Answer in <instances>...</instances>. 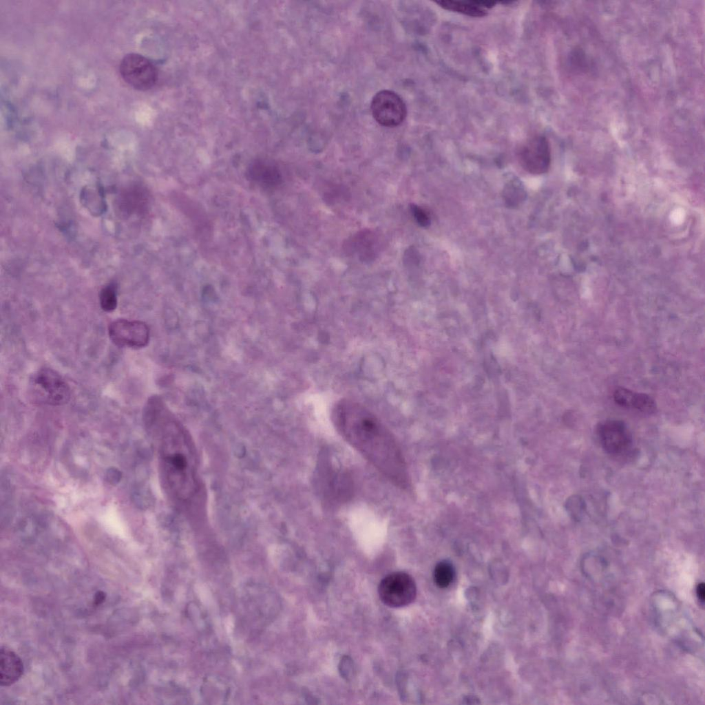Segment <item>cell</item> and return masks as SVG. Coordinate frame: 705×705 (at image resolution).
Segmentation results:
<instances>
[{
  "mask_svg": "<svg viewBox=\"0 0 705 705\" xmlns=\"http://www.w3.org/2000/svg\"><path fill=\"white\" fill-rule=\"evenodd\" d=\"M374 119L381 125L394 127L405 120L407 108L403 99L390 90H381L372 98L370 105Z\"/></svg>",
  "mask_w": 705,
  "mask_h": 705,
  "instance_id": "cell-7",
  "label": "cell"
},
{
  "mask_svg": "<svg viewBox=\"0 0 705 705\" xmlns=\"http://www.w3.org/2000/svg\"><path fill=\"white\" fill-rule=\"evenodd\" d=\"M23 664L21 659L10 648L1 646L0 649V684L9 686L22 676Z\"/></svg>",
  "mask_w": 705,
  "mask_h": 705,
  "instance_id": "cell-13",
  "label": "cell"
},
{
  "mask_svg": "<svg viewBox=\"0 0 705 705\" xmlns=\"http://www.w3.org/2000/svg\"><path fill=\"white\" fill-rule=\"evenodd\" d=\"M147 427L160 440V467L162 483L171 501L189 506L200 491L198 459L189 431L158 395L150 397L144 408Z\"/></svg>",
  "mask_w": 705,
  "mask_h": 705,
  "instance_id": "cell-1",
  "label": "cell"
},
{
  "mask_svg": "<svg viewBox=\"0 0 705 705\" xmlns=\"http://www.w3.org/2000/svg\"><path fill=\"white\" fill-rule=\"evenodd\" d=\"M696 593L698 599L703 602L705 598V587L704 582H700L697 585Z\"/></svg>",
  "mask_w": 705,
  "mask_h": 705,
  "instance_id": "cell-22",
  "label": "cell"
},
{
  "mask_svg": "<svg viewBox=\"0 0 705 705\" xmlns=\"http://www.w3.org/2000/svg\"><path fill=\"white\" fill-rule=\"evenodd\" d=\"M248 175L253 182L264 189L277 187L282 180L279 169L264 159H257L253 162L248 169Z\"/></svg>",
  "mask_w": 705,
  "mask_h": 705,
  "instance_id": "cell-12",
  "label": "cell"
},
{
  "mask_svg": "<svg viewBox=\"0 0 705 705\" xmlns=\"http://www.w3.org/2000/svg\"><path fill=\"white\" fill-rule=\"evenodd\" d=\"M613 399L619 406L631 408L644 413L655 412L656 404L649 395L636 392L624 388H618L613 392Z\"/></svg>",
  "mask_w": 705,
  "mask_h": 705,
  "instance_id": "cell-14",
  "label": "cell"
},
{
  "mask_svg": "<svg viewBox=\"0 0 705 705\" xmlns=\"http://www.w3.org/2000/svg\"><path fill=\"white\" fill-rule=\"evenodd\" d=\"M436 3L445 10L475 17L485 16L487 10L496 3L492 1H441Z\"/></svg>",
  "mask_w": 705,
  "mask_h": 705,
  "instance_id": "cell-15",
  "label": "cell"
},
{
  "mask_svg": "<svg viewBox=\"0 0 705 705\" xmlns=\"http://www.w3.org/2000/svg\"><path fill=\"white\" fill-rule=\"evenodd\" d=\"M503 197L507 207L515 208L525 201L526 191L518 180H512L504 187Z\"/></svg>",
  "mask_w": 705,
  "mask_h": 705,
  "instance_id": "cell-17",
  "label": "cell"
},
{
  "mask_svg": "<svg viewBox=\"0 0 705 705\" xmlns=\"http://www.w3.org/2000/svg\"><path fill=\"white\" fill-rule=\"evenodd\" d=\"M597 434L602 447L609 454L621 455L632 444L631 433L622 421L609 419L601 422Z\"/></svg>",
  "mask_w": 705,
  "mask_h": 705,
  "instance_id": "cell-10",
  "label": "cell"
},
{
  "mask_svg": "<svg viewBox=\"0 0 705 705\" xmlns=\"http://www.w3.org/2000/svg\"><path fill=\"white\" fill-rule=\"evenodd\" d=\"M567 509L575 520H580L584 511L585 503L579 496H572L567 501Z\"/></svg>",
  "mask_w": 705,
  "mask_h": 705,
  "instance_id": "cell-20",
  "label": "cell"
},
{
  "mask_svg": "<svg viewBox=\"0 0 705 705\" xmlns=\"http://www.w3.org/2000/svg\"><path fill=\"white\" fill-rule=\"evenodd\" d=\"M31 397L36 401L50 406L67 403L71 391L69 385L55 370L44 368L30 378Z\"/></svg>",
  "mask_w": 705,
  "mask_h": 705,
  "instance_id": "cell-4",
  "label": "cell"
},
{
  "mask_svg": "<svg viewBox=\"0 0 705 705\" xmlns=\"http://www.w3.org/2000/svg\"><path fill=\"white\" fill-rule=\"evenodd\" d=\"M454 575V567L448 560L439 562L434 570V582L441 588L448 587L452 582Z\"/></svg>",
  "mask_w": 705,
  "mask_h": 705,
  "instance_id": "cell-18",
  "label": "cell"
},
{
  "mask_svg": "<svg viewBox=\"0 0 705 705\" xmlns=\"http://www.w3.org/2000/svg\"><path fill=\"white\" fill-rule=\"evenodd\" d=\"M119 71L128 85L140 91L151 89L158 80V70L154 64L139 54L131 53L124 56Z\"/></svg>",
  "mask_w": 705,
  "mask_h": 705,
  "instance_id": "cell-6",
  "label": "cell"
},
{
  "mask_svg": "<svg viewBox=\"0 0 705 705\" xmlns=\"http://www.w3.org/2000/svg\"><path fill=\"white\" fill-rule=\"evenodd\" d=\"M518 158L523 168L531 174L546 173L551 163L549 143L544 136L529 139L519 151Z\"/></svg>",
  "mask_w": 705,
  "mask_h": 705,
  "instance_id": "cell-9",
  "label": "cell"
},
{
  "mask_svg": "<svg viewBox=\"0 0 705 705\" xmlns=\"http://www.w3.org/2000/svg\"><path fill=\"white\" fill-rule=\"evenodd\" d=\"M379 595L387 606L399 608L410 604L417 595L414 579L404 572H394L386 576L380 582Z\"/></svg>",
  "mask_w": 705,
  "mask_h": 705,
  "instance_id": "cell-5",
  "label": "cell"
},
{
  "mask_svg": "<svg viewBox=\"0 0 705 705\" xmlns=\"http://www.w3.org/2000/svg\"><path fill=\"white\" fill-rule=\"evenodd\" d=\"M108 335L117 346L138 349L148 344L150 330L144 322L118 319L109 324Z\"/></svg>",
  "mask_w": 705,
  "mask_h": 705,
  "instance_id": "cell-8",
  "label": "cell"
},
{
  "mask_svg": "<svg viewBox=\"0 0 705 705\" xmlns=\"http://www.w3.org/2000/svg\"><path fill=\"white\" fill-rule=\"evenodd\" d=\"M350 245L363 262H370L377 255L378 240L370 231H363L357 233L350 240Z\"/></svg>",
  "mask_w": 705,
  "mask_h": 705,
  "instance_id": "cell-16",
  "label": "cell"
},
{
  "mask_svg": "<svg viewBox=\"0 0 705 705\" xmlns=\"http://www.w3.org/2000/svg\"><path fill=\"white\" fill-rule=\"evenodd\" d=\"M331 417L341 436L392 483L407 487L409 477L402 453L384 424L360 403L344 399L333 408Z\"/></svg>",
  "mask_w": 705,
  "mask_h": 705,
  "instance_id": "cell-2",
  "label": "cell"
},
{
  "mask_svg": "<svg viewBox=\"0 0 705 705\" xmlns=\"http://www.w3.org/2000/svg\"><path fill=\"white\" fill-rule=\"evenodd\" d=\"M105 593L103 591H98L95 594L94 600V604L96 605H98V604H101L105 600Z\"/></svg>",
  "mask_w": 705,
  "mask_h": 705,
  "instance_id": "cell-23",
  "label": "cell"
},
{
  "mask_svg": "<svg viewBox=\"0 0 705 705\" xmlns=\"http://www.w3.org/2000/svg\"><path fill=\"white\" fill-rule=\"evenodd\" d=\"M411 212L417 222L422 227H427L430 224V218L425 210L416 204H411Z\"/></svg>",
  "mask_w": 705,
  "mask_h": 705,
  "instance_id": "cell-21",
  "label": "cell"
},
{
  "mask_svg": "<svg viewBox=\"0 0 705 705\" xmlns=\"http://www.w3.org/2000/svg\"><path fill=\"white\" fill-rule=\"evenodd\" d=\"M99 302L101 308L105 312H112L117 306V292L113 284L104 286L99 293Z\"/></svg>",
  "mask_w": 705,
  "mask_h": 705,
  "instance_id": "cell-19",
  "label": "cell"
},
{
  "mask_svg": "<svg viewBox=\"0 0 705 705\" xmlns=\"http://www.w3.org/2000/svg\"><path fill=\"white\" fill-rule=\"evenodd\" d=\"M240 604L245 624L254 631L271 622L280 607L275 592L267 585L257 582L246 583L241 592Z\"/></svg>",
  "mask_w": 705,
  "mask_h": 705,
  "instance_id": "cell-3",
  "label": "cell"
},
{
  "mask_svg": "<svg viewBox=\"0 0 705 705\" xmlns=\"http://www.w3.org/2000/svg\"><path fill=\"white\" fill-rule=\"evenodd\" d=\"M233 686L225 677L209 675L200 686V695L207 704H226L233 694Z\"/></svg>",
  "mask_w": 705,
  "mask_h": 705,
  "instance_id": "cell-11",
  "label": "cell"
}]
</instances>
